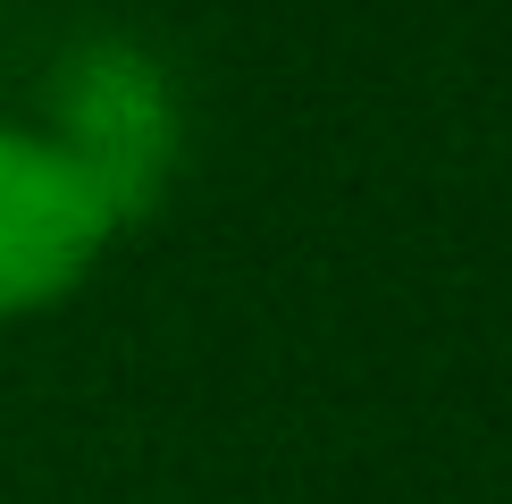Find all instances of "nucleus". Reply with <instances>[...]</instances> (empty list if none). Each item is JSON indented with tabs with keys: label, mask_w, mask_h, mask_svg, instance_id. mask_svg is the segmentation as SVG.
Here are the masks:
<instances>
[{
	"label": "nucleus",
	"mask_w": 512,
	"mask_h": 504,
	"mask_svg": "<svg viewBox=\"0 0 512 504\" xmlns=\"http://www.w3.org/2000/svg\"><path fill=\"white\" fill-rule=\"evenodd\" d=\"M42 135H51L59 152L84 168V185L110 202L118 236L160 210L168 177H177V160H185L177 84H168V68L126 34H93L51 68V84H42Z\"/></svg>",
	"instance_id": "nucleus-1"
},
{
	"label": "nucleus",
	"mask_w": 512,
	"mask_h": 504,
	"mask_svg": "<svg viewBox=\"0 0 512 504\" xmlns=\"http://www.w3.org/2000/svg\"><path fill=\"white\" fill-rule=\"evenodd\" d=\"M110 244L118 219L84 185V168L42 126L0 118V328L76 303Z\"/></svg>",
	"instance_id": "nucleus-2"
}]
</instances>
